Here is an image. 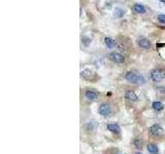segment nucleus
I'll use <instances>...</instances> for the list:
<instances>
[{
  "mask_svg": "<svg viewBox=\"0 0 165 154\" xmlns=\"http://www.w3.org/2000/svg\"><path fill=\"white\" fill-rule=\"evenodd\" d=\"M125 79L128 81L129 83H132V84H145V80L143 78V75H139V74H136L134 72H127L125 74Z\"/></svg>",
  "mask_w": 165,
  "mask_h": 154,
  "instance_id": "nucleus-1",
  "label": "nucleus"
},
{
  "mask_svg": "<svg viewBox=\"0 0 165 154\" xmlns=\"http://www.w3.org/2000/svg\"><path fill=\"white\" fill-rule=\"evenodd\" d=\"M151 78L152 80L158 82V81H161L165 78V71L161 68H157L154 69L153 71L151 72Z\"/></svg>",
  "mask_w": 165,
  "mask_h": 154,
  "instance_id": "nucleus-2",
  "label": "nucleus"
},
{
  "mask_svg": "<svg viewBox=\"0 0 165 154\" xmlns=\"http://www.w3.org/2000/svg\"><path fill=\"white\" fill-rule=\"evenodd\" d=\"M109 59L115 64H123L125 62V56L119 51H111L109 54Z\"/></svg>",
  "mask_w": 165,
  "mask_h": 154,
  "instance_id": "nucleus-3",
  "label": "nucleus"
},
{
  "mask_svg": "<svg viewBox=\"0 0 165 154\" xmlns=\"http://www.w3.org/2000/svg\"><path fill=\"white\" fill-rule=\"evenodd\" d=\"M148 130L152 136H154V137H160L161 134L164 132V130H163V127L161 126L160 124L151 125V126L148 128Z\"/></svg>",
  "mask_w": 165,
  "mask_h": 154,
  "instance_id": "nucleus-4",
  "label": "nucleus"
},
{
  "mask_svg": "<svg viewBox=\"0 0 165 154\" xmlns=\"http://www.w3.org/2000/svg\"><path fill=\"white\" fill-rule=\"evenodd\" d=\"M98 112L102 116H109L111 113V107L109 103H102L98 108Z\"/></svg>",
  "mask_w": 165,
  "mask_h": 154,
  "instance_id": "nucleus-5",
  "label": "nucleus"
},
{
  "mask_svg": "<svg viewBox=\"0 0 165 154\" xmlns=\"http://www.w3.org/2000/svg\"><path fill=\"white\" fill-rule=\"evenodd\" d=\"M136 43L137 45L141 48L143 49H150L151 48V42L148 38H145V37H138L137 39H136Z\"/></svg>",
  "mask_w": 165,
  "mask_h": 154,
  "instance_id": "nucleus-6",
  "label": "nucleus"
},
{
  "mask_svg": "<svg viewBox=\"0 0 165 154\" xmlns=\"http://www.w3.org/2000/svg\"><path fill=\"white\" fill-rule=\"evenodd\" d=\"M85 97H86L87 100L94 101V100H96L97 97H98V93H97L95 89H87V91H85Z\"/></svg>",
  "mask_w": 165,
  "mask_h": 154,
  "instance_id": "nucleus-7",
  "label": "nucleus"
},
{
  "mask_svg": "<svg viewBox=\"0 0 165 154\" xmlns=\"http://www.w3.org/2000/svg\"><path fill=\"white\" fill-rule=\"evenodd\" d=\"M106 128L111 132H113V134H119V132H121V127L119 126L118 123H115V122L109 123V124L106 125Z\"/></svg>",
  "mask_w": 165,
  "mask_h": 154,
  "instance_id": "nucleus-8",
  "label": "nucleus"
},
{
  "mask_svg": "<svg viewBox=\"0 0 165 154\" xmlns=\"http://www.w3.org/2000/svg\"><path fill=\"white\" fill-rule=\"evenodd\" d=\"M125 98L130 102H137L138 97L136 95V93L132 91H127L125 93Z\"/></svg>",
  "mask_w": 165,
  "mask_h": 154,
  "instance_id": "nucleus-9",
  "label": "nucleus"
},
{
  "mask_svg": "<svg viewBox=\"0 0 165 154\" xmlns=\"http://www.w3.org/2000/svg\"><path fill=\"white\" fill-rule=\"evenodd\" d=\"M94 75H95V74L93 73V71L89 70V69H85V70H83V71L81 72V76L84 79H87V80H91Z\"/></svg>",
  "mask_w": 165,
  "mask_h": 154,
  "instance_id": "nucleus-10",
  "label": "nucleus"
},
{
  "mask_svg": "<svg viewBox=\"0 0 165 154\" xmlns=\"http://www.w3.org/2000/svg\"><path fill=\"white\" fill-rule=\"evenodd\" d=\"M133 10L135 12H137V13H139V15H143V13H145V11H147V8H145V5L141 4V3H136V4H134V6H133Z\"/></svg>",
  "mask_w": 165,
  "mask_h": 154,
  "instance_id": "nucleus-11",
  "label": "nucleus"
},
{
  "mask_svg": "<svg viewBox=\"0 0 165 154\" xmlns=\"http://www.w3.org/2000/svg\"><path fill=\"white\" fill-rule=\"evenodd\" d=\"M104 44H105V46L107 48H113V47L116 46V40L111 38V37H105L104 38Z\"/></svg>",
  "mask_w": 165,
  "mask_h": 154,
  "instance_id": "nucleus-12",
  "label": "nucleus"
},
{
  "mask_svg": "<svg viewBox=\"0 0 165 154\" xmlns=\"http://www.w3.org/2000/svg\"><path fill=\"white\" fill-rule=\"evenodd\" d=\"M132 144L135 149L141 150V148H143V139H141V138H138V137L135 138V139L133 140Z\"/></svg>",
  "mask_w": 165,
  "mask_h": 154,
  "instance_id": "nucleus-13",
  "label": "nucleus"
},
{
  "mask_svg": "<svg viewBox=\"0 0 165 154\" xmlns=\"http://www.w3.org/2000/svg\"><path fill=\"white\" fill-rule=\"evenodd\" d=\"M147 150H148V152L150 154H158V152H159V149H158L157 145L155 144H148V146H147Z\"/></svg>",
  "mask_w": 165,
  "mask_h": 154,
  "instance_id": "nucleus-14",
  "label": "nucleus"
},
{
  "mask_svg": "<svg viewBox=\"0 0 165 154\" xmlns=\"http://www.w3.org/2000/svg\"><path fill=\"white\" fill-rule=\"evenodd\" d=\"M152 107H153V109L155 111H161V110H163V108H164V104L156 101V102H154L153 104H152Z\"/></svg>",
  "mask_w": 165,
  "mask_h": 154,
  "instance_id": "nucleus-15",
  "label": "nucleus"
},
{
  "mask_svg": "<svg viewBox=\"0 0 165 154\" xmlns=\"http://www.w3.org/2000/svg\"><path fill=\"white\" fill-rule=\"evenodd\" d=\"M81 43H83V45H85V46H89V44L91 43V38H89V37L87 36L81 37Z\"/></svg>",
  "mask_w": 165,
  "mask_h": 154,
  "instance_id": "nucleus-16",
  "label": "nucleus"
},
{
  "mask_svg": "<svg viewBox=\"0 0 165 154\" xmlns=\"http://www.w3.org/2000/svg\"><path fill=\"white\" fill-rule=\"evenodd\" d=\"M123 15H124V11L121 8H116V10H115V15H116L117 17H122Z\"/></svg>",
  "mask_w": 165,
  "mask_h": 154,
  "instance_id": "nucleus-17",
  "label": "nucleus"
},
{
  "mask_svg": "<svg viewBox=\"0 0 165 154\" xmlns=\"http://www.w3.org/2000/svg\"><path fill=\"white\" fill-rule=\"evenodd\" d=\"M158 19V22L160 24H165V15H159L157 17Z\"/></svg>",
  "mask_w": 165,
  "mask_h": 154,
  "instance_id": "nucleus-18",
  "label": "nucleus"
},
{
  "mask_svg": "<svg viewBox=\"0 0 165 154\" xmlns=\"http://www.w3.org/2000/svg\"><path fill=\"white\" fill-rule=\"evenodd\" d=\"M134 154H141V152L138 151V152H135V153H134Z\"/></svg>",
  "mask_w": 165,
  "mask_h": 154,
  "instance_id": "nucleus-19",
  "label": "nucleus"
}]
</instances>
